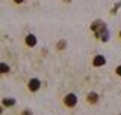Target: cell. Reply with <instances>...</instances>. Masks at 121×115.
<instances>
[{
	"instance_id": "cell-1",
	"label": "cell",
	"mask_w": 121,
	"mask_h": 115,
	"mask_svg": "<svg viewBox=\"0 0 121 115\" xmlns=\"http://www.w3.org/2000/svg\"><path fill=\"white\" fill-rule=\"evenodd\" d=\"M91 31L96 34V38H102L103 36V33H106L108 31V29H106V26H105V22L103 21H100V20H97V21H94L91 24Z\"/></svg>"
},
{
	"instance_id": "cell-2",
	"label": "cell",
	"mask_w": 121,
	"mask_h": 115,
	"mask_svg": "<svg viewBox=\"0 0 121 115\" xmlns=\"http://www.w3.org/2000/svg\"><path fill=\"white\" fill-rule=\"evenodd\" d=\"M63 103L66 105L67 108H73V106H76V103H78V97H76V94H73V93H69L64 96V99H63Z\"/></svg>"
},
{
	"instance_id": "cell-3",
	"label": "cell",
	"mask_w": 121,
	"mask_h": 115,
	"mask_svg": "<svg viewBox=\"0 0 121 115\" xmlns=\"http://www.w3.org/2000/svg\"><path fill=\"white\" fill-rule=\"evenodd\" d=\"M40 88V81L38 79V78H31V79L29 81V90L31 91V93H35V91H38Z\"/></svg>"
},
{
	"instance_id": "cell-4",
	"label": "cell",
	"mask_w": 121,
	"mask_h": 115,
	"mask_svg": "<svg viewBox=\"0 0 121 115\" xmlns=\"http://www.w3.org/2000/svg\"><path fill=\"white\" fill-rule=\"evenodd\" d=\"M105 63H106L105 55H96L94 58H93V66L94 67H100V66H103Z\"/></svg>"
},
{
	"instance_id": "cell-5",
	"label": "cell",
	"mask_w": 121,
	"mask_h": 115,
	"mask_svg": "<svg viewBox=\"0 0 121 115\" xmlns=\"http://www.w3.org/2000/svg\"><path fill=\"white\" fill-rule=\"evenodd\" d=\"M36 43H38V39H36V36H35V34H31V33H30V34H27V36H26V45H27V47H30V48H31V47H35Z\"/></svg>"
},
{
	"instance_id": "cell-6",
	"label": "cell",
	"mask_w": 121,
	"mask_h": 115,
	"mask_svg": "<svg viewBox=\"0 0 121 115\" xmlns=\"http://www.w3.org/2000/svg\"><path fill=\"white\" fill-rule=\"evenodd\" d=\"M87 102L91 103V105H96L97 102H99V94H97V93H88V96H87Z\"/></svg>"
},
{
	"instance_id": "cell-7",
	"label": "cell",
	"mask_w": 121,
	"mask_h": 115,
	"mask_svg": "<svg viewBox=\"0 0 121 115\" xmlns=\"http://www.w3.org/2000/svg\"><path fill=\"white\" fill-rule=\"evenodd\" d=\"M15 103H17V102H15L13 99H3V102H2L3 106H13Z\"/></svg>"
},
{
	"instance_id": "cell-8",
	"label": "cell",
	"mask_w": 121,
	"mask_h": 115,
	"mask_svg": "<svg viewBox=\"0 0 121 115\" xmlns=\"http://www.w3.org/2000/svg\"><path fill=\"white\" fill-rule=\"evenodd\" d=\"M0 70H2V73H8L9 72V66L6 63H2L0 64Z\"/></svg>"
},
{
	"instance_id": "cell-9",
	"label": "cell",
	"mask_w": 121,
	"mask_h": 115,
	"mask_svg": "<svg viewBox=\"0 0 121 115\" xmlns=\"http://www.w3.org/2000/svg\"><path fill=\"white\" fill-rule=\"evenodd\" d=\"M66 45H67L66 40H60L58 45H57V48H58V49H64V48H66Z\"/></svg>"
},
{
	"instance_id": "cell-10",
	"label": "cell",
	"mask_w": 121,
	"mask_h": 115,
	"mask_svg": "<svg viewBox=\"0 0 121 115\" xmlns=\"http://www.w3.org/2000/svg\"><path fill=\"white\" fill-rule=\"evenodd\" d=\"M108 39H109V31H106V33H103V36L100 38V40H103V42H106Z\"/></svg>"
},
{
	"instance_id": "cell-11",
	"label": "cell",
	"mask_w": 121,
	"mask_h": 115,
	"mask_svg": "<svg viewBox=\"0 0 121 115\" xmlns=\"http://www.w3.org/2000/svg\"><path fill=\"white\" fill-rule=\"evenodd\" d=\"M21 115H33V112H31L30 109H24V111L21 112Z\"/></svg>"
},
{
	"instance_id": "cell-12",
	"label": "cell",
	"mask_w": 121,
	"mask_h": 115,
	"mask_svg": "<svg viewBox=\"0 0 121 115\" xmlns=\"http://www.w3.org/2000/svg\"><path fill=\"white\" fill-rule=\"evenodd\" d=\"M115 73H117L118 76H121V64H120V66H118L117 69H115Z\"/></svg>"
},
{
	"instance_id": "cell-13",
	"label": "cell",
	"mask_w": 121,
	"mask_h": 115,
	"mask_svg": "<svg viewBox=\"0 0 121 115\" xmlns=\"http://www.w3.org/2000/svg\"><path fill=\"white\" fill-rule=\"evenodd\" d=\"M13 3H17V4H21V3H24V0H13Z\"/></svg>"
},
{
	"instance_id": "cell-14",
	"label": "cell",
	"mask_w": 121,
	"mask_h": 115,
	"mask_svg": "<svg viewBox=\"0 0 121 115\" xmlns=\"http://www.w3.org/2000/svg\"><path fill=\"white\" fill-rule=\"evenodd\" d=\"M64 2H66V3H70V2H72V0H64Z\"/></svg>"
},
{
	"instance_id": "cell-15",
	"label": "cell",
	"mask_w": 121,
	"mask_h": 115,
	"mask_svg": "<svg viewBox=\"0 0 121 115\" xmlns=\"http://www.w3.org/2000/svg\"><path fill=\"white\" fill-rule=\"evenodd\" d=\"M120 39H121V30H120Z\"/></svg>"
}]
</instances>
